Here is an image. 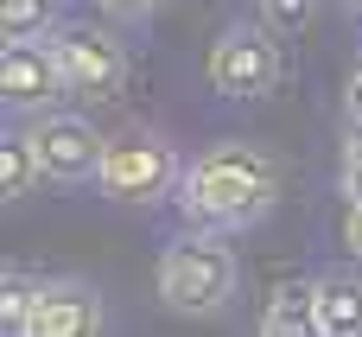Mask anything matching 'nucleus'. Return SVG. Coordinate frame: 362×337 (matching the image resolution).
I'll use <instances>...</instances> for the list:
<instances>
[{
	"mask_svg": "<svg viewBox=\"0 0 362 337\" xmlns=\"http://www.w3.org/2000/svg\"><path fill=\"white\" fill-rule=\"evenodd\" d=\"M286 191V166L255 147V140H223V147H204L191 166H185V185H178V217L185 229H210V236H235V229H255Z\"/></svg>",
	"mask_w": 362,
	"mask_h": 337,
	"instance_id": "f257e3e1",
	"label": "nucleus"
},
{
	"mask_svg": "<svg viewBox=\"0 0 362 337\" xmlns=\"http://www.w3.org/2000/svg\"><path fill=\"white\" fill-rule=\"evenodd\" d=\"M242 293V255L210 236V229H185L159 249V299L178 319H216L229 299Z\"/></svg>",
	"mask_w": 362,
	"mask_h": 337,
	"instance_id": "f03ea898",
	"label": "nucleus"
},
{
	"mask_svg": "<svg viewBox=\"0 0 362 337\" xmlns=\"http://www.w3.org/2000/svg\"><path fill=\"white\" fill-rule=\"evenodd\" d=\"M185 166L191 159L178 153V140H165L159 127H121V134H108L95 191L127 210H159V204H178Z\"/></svg>",
	"mask_w": 362,
	"mask_h": 337,
	"instance_id": "7ed1b4c3",
	"label": "nucleus"
},
{
	"mask_svg": "<svg viewBox=\"0 0 362 337\" xmlns=\"http://www.w3.org/2000/svg\"><path fill=\"white\" fill-rule=\"evenodd\" d=\"M210 89L229 96V102H267L280 83H286V51L274 38V25H255V19H229L216 38H210Z\"/></svg>",
	"mask_w": 362,
	"mask_h": 337,
	"instance_id": "20e7f679",
	"label": "nucleus"
},
{
	"mask_svg": "<svg viewBox=\"0 0 362 337\" xmlns=\"http://www.w3.org/2000/svg\"><path fill=\"white\" fill-rule=\"evenodd\" d=\"M51 51H57V70H64L76 102H115L127 89L134 57H127V38L108 19H64L51 32Z\"/></svg>",
	"mask_w": 362,
	"mask_h": 337,
	"instance_id": "39448f33",
	"label": "nucleus"
},
{
	"mask_svg": "<svg viewBox=\"0 0 362 337\" xmlns=\"http://www.w3.org/2000/svg\"><path fill=\"white\" fill-rule=\"evenodd\" d=\"M25 140H32V153H38V172H45L51 185H95V172H102V153H108V140L95 134V121H83V115H64V108H51V115H32V121H25Z\"/></svg>",
	"mask_w": 362,
	"mask_h": 337,
	"instance_id": "423d86ee",
	"label": "nucleus"
},
{
	"mask_svg": "<svg viewBox=\"0 0 362 337\" xmlns=\"http://www.w3.org/2000/svg\"><path fill=\"white\" fill-rule=\"evenodd\" d=\"M57 96H70V83L57 70L51 38H25V45H6L0 51V102L13 115H51Z\"/></svg>",
	"mask_w": 362,
	"mask_h": 337,
	"instance_id": "0eeeda50",
	"label": "nucleus"
},
{
	"mask_svg": "<svg viewBox=\"0 0 362 337\" xmlns=\"http://www.w3.org/2000/svg\"><path fill=\"white\" fill-rule=\"evenodd\" d=\"M25 337H108V306H102V293L89 280L57 274V280H45Z\"/></svg>",
	"mask_w": 362,
	"mask_h": 337,
	"instance_id": "6e6552de",
	"label": "nucleus"
},
{
	"mask_svg": "<svg viewBox=\"0 0 362 337\" xmlns=\"http://www.w3.org/2000/svg\"><path fill=\"white\" fill-rule=\"evenodd\" d=\"M261 337H325L318 325V280H280L261 306Z\"/></svg>",
	"mask_w": 362,
	"mask_h": 337,
	"instance_id": "1a4fd4ad",
	"label": "nucleus"
},
{
	"mask_svg": "<svg viewBox=\"0 0 362 337\" xmlns=\"http://www.w3.org/2000/svg\"><path fill=\"white\" fill-rule=\"evenodd\" d=\"M318 325L325 337H362V274H318Z\"/></svg>",
	"mask_w": 362,
	"mask_h": 337,
	"instance_id": "9d476101",
	"label": "nucleus"
},
{
	"mask_svg": "<svg viewBox=\"0 0 362 337\" xmlns=\"http://www.w3.org/2000/svg\"><path fill=\"white\" fill-rule=\"evenodd\" d=\"M64 25V0H0V38L25 45V38H51Z\"/></svg>",
	"mask_w": 362,
	"mask_h": 337,
	"instance_id": "9b49d317",
	"label": "nucleus"
},
{
	"mask_svg": "<svg viewBox=\"0 0 362 337\" xmlns=\"http://www.w3.org/2000/svg\"><path fill=\"white\" fill-rule=\"evenodd\" d=\"M38 293H45V280L32 268H6L0 274V331L6 337H25L32 312H38Z\"/></svg>",
	"mask_w": 362,
	"mask_h": 337,
	"instance_id": "f8f14e48",
	"label": "nucleus"
},
{
	"mask_svg": "<svg viewBox=\"0 0 362 337\" xmlns=\"http://www.w3.org/2000/svg\"><path fill=\"white\" fill-rule=\"evenodd\" d=\"M38 178H45V172H38V153H32L25 127L0 134V198H6V204H19V198H25Z\"/></svg>",
	"mask_w": 362,
	"mask_h": 337,
	"instance_id": "ddd939ff",
	"label": "nucleus"
},
{
	"mask_svg": "<svg viewBox=\"0 0 362 337\" xmlns=\"http://www.w3.org/2000/svg\"><path fill=\"white\" fill-rule=\"evenodd\" d=\"M337 191H344V204H362V127H350L337 147Z\"/></svg>",
	"mask_w": 362,
	"mask_h": 337,
	"instance_id": "4468645a",
	"label": "nucleus"
},
{
	"mask_svg": "<svg viewBox=\"0 0 362 337\" xmlns=\"http://www.w3.org/2000/svg\"><path fill=\"white\" fill-rule=\"evenodd\" d=\"M261 13H267L274 32H299V25H312L318 0H261Z\"/></svg>",
	"mask_w": 362,
	"mask_h": 337,
	"instance_id": "2eb2a0df",
	"label": "nucleus"
},
{
	"mask_svg": "<svg viewBox=\"0 0 362 337\" xmlns=\"http://www.w3.org/2000/svg\"><path fill=\"white\" fill-rule=\"evenodd\" d=\"M165 0H95V13L102 19H146V13H159Z\"/></svg>",
	"mask_w": 362,
	"mask_h": 337,
	"instance_id": "dca6fc26",
	"label": "nucleus"
},
{
	"mask_svg": "<svg viewBox=\"0 0 362 337\" xmlns=\"http://www.w3.org/2000/svg\"><path fill=\"white\" fill-rule=\"evenodd\" d=\"M337 242H344V249H350V255L362 261V204H344V223H337Z\"/></svg>",
	"mask_w": 362,
	"mask_h": 337,
	"instance_id": "f3484780",
	"label": "nucleus"
},
{
	"mask_svg": "<svg viewBox=\"0 0 362 337\" xmlns=\"http://www.w3.org/2000/svg\"><path fill=\"white\" fill-rule=\"evenodd\" d=\"M344 115H350V127H362V64L350 70V89H344Z\"/></svg>",
	"mask_w": 362,
	"mask_h": 337,
	"instance_id": "a211bd4d",
	"label": "nucleus"
},
{
	"mask_svg": "<svg viewBox=\"0 0 362 337\" xmlns=\"http://www.w3.org/2000/svg\"><path fill=\"white\" fill-rule=\"evenodd\" d=\"M344 6H350V13H362V0H344Z\"/></svg>",
	"mask_w": 362,
	"mask_h": 337,
	"instance_id": "6ab92c4d",
	"label": "nucleus"
}]
</instances>
